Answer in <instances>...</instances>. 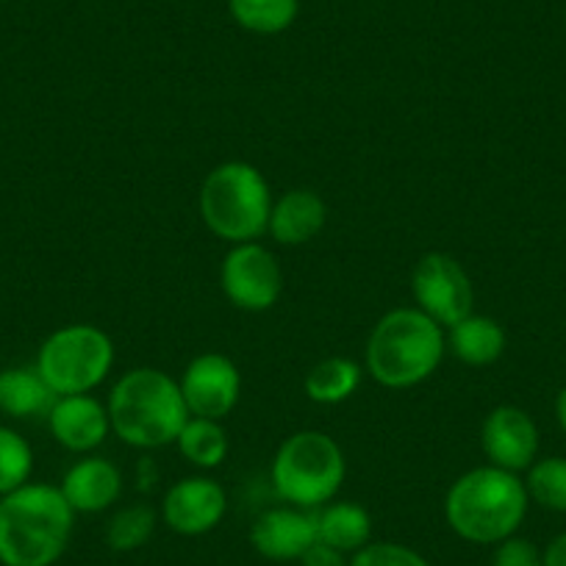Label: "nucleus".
Instances as JSON below:
<instances>
[{
  "instance_id": "f257e3e1",
  "label": "nucleus",
  "mask_w": 566,
  "mask_h": 566,
  "mask_svg": "<svg viewBox=\"0 0 566 566\" xmlns=\"http://www.w3.org/2000/svg\"><path fill=\"white\" fill-rule=\"evenodd\" d=\"M75 511L53 483H34L0 497V564L53 566L70 547Z\"/></svg>"
},
{
  "instance_id": "f03ea898",
  "label": "nucleus",
  "mask_w": 566,
  "mask_h": 566,
  "mask_svg": "<svg viewBox=\"0 0 566 566\" xmlns=\"http://www.w3.org/2000/svg\"><path fill=\"white\" fill-rule=\"evenodd\" d=\"M531 497L516 472L494 464L475 467L455 478L444 497V520L450 531L470 544L494 547L516 536L525 522Z\"/></svg>"
},
{
  "instance_id": "7ed1b4c3",
  "label": "nucleus",
  "mask_w": 566,
  "mask_h": 566,
  "mask_svg": "<svg viewBox=\"0 0 566 566\" xmlns=\"http://www.w3.org/2000/svg\"><path fill=\"white\" fill-rule=\"evenodd\" d=\"M106 408L114 437L136 450L176 444L178 433L192 417L181 384L156 367L128 369L108 391Z\"/></svg>"
},
{
  "instance_id": "20e7f679",
  "label": "nucleus",
  "mask_w": 566,
  "mask_h": 566,
  "mask_svg": "<svg viewBox=\"0 0 566 566\" xmlns=\"http://www.w3.org/2000/svg\"><path fill=\"white\" fill-rule=\"evenodd\" d=\"M448 353L444 328L417 306L391 308L375 323L364 350V364L375 384L411 389L424 384Z\"/></svg>"
},
{
  "instance_id": "39448f33",
  "label": "nucleus",
  "mask_w": 566,
  "mask_h": 566,
  "mask_svg": "<svg viewBox=\"0 0 566 566\" xmlns=\"http://www.w3.org/2000/svg\"><path fill=\"white\" fill-rule=\"evenodd\" d=\"M272 192L264 172L250 161H226L200 187V217L217 239L228 244L259 242L270 226Z\"/></svg>"
},
{
  "instance_id": "423d86ee",
  "label": "nucleus",
  "mask_w": 566,
  "mask_h": 566,
  "mask_svg": "<svg viewBox=\"0 0 566 566\" xmlns=\"http://www.w3.org/2000/svg\"><path fill=\"white\" fill-rule=\"evenodd\" d=\"M347 478V461L339 442L323 431H297L272 455L270 481L286 505L317 511L336 500Z\"/></svg>"
},
{
  "instance_id": "0eeeda50",
  "label": "nucleus",
  "mask_w": 566,
  "mask_h": 566,
  "mask_svg": "<svg viewBox=\"0 0 566 566\" xmlns=\"http://www.w3.org/2000/svg\"><path fill=\"white\" fill-rule=\"evenodd\" d=\"M34 367L56 397L90 395L112 373L114 342L97 325H64L42 342Z\"/></svg>"
},
{
  "instance_id": "6e6552de",
  "label": "nucleus",
  "mask_w": 566,
  "mask_h": 566,
  "mask_svg": "<svg viewBox=\"0 0 566 566\" xmlns=\"http://www.w3.org/2000/svg\"><path fill=\"white\" fill-rule=\"evenodd\" d=\"M411 295L419 312L428 314L442 328H450L459 319H464L475 306V292H472L467 270L453 255L439 253V250L424 253L413 264Z\"/></svg>"
},
{
  "instance_id": "1a4fd4ad",
  "label": "nucleus",
  "mask_w": 566,
  "mask_h": 566,
  "mask_svg": "<svg viewBox=\"0 0 566 566\" xmlns=\"http://www.w3.org/2000/svg\"><path fill=\"white\" fill-rule=\"evenodd\" d=\"M220 283L239 312H270L283 295V270L259 242L231 244L220 266Z\"/></svg>"
},
{
  "instance_id": "9d476101",
  "label": "nucleus",
  "mask_w": 566,
  "mask_h": 566,
  "mask_svg": "<svg viewBox=\"0 0 566 566\" xmlns=\"http://www.w3.org/2000/svg\"><path fill=\"white\" fill-rule=\"evenodd\" d=\"M228 514V494L214 478L189 475L172 483L159 505V520L178 536H206Z\"/></svg>"
},
{
  "instance_id": "9b49d317",
  "label": "nucleus",
  "mask_w": 566,
  "mask_h": 566,
  "mask_svg": "<svg viewBox=\"0 0 566 566\" xmlns=\"http://www.w3.org/2000/svg\"><path fill=\"white\" fill-rule=\"evenodd\" d=\"M181 395L192 417L226 419L237 408L242 395L239 367L222 353H200L187 364L181 375Z\"/></svg>"
},
{
  "instance_id": "f8f14e48",
  "label": "nucleus",
  "mask_w": 566,
  "mask_h": 566,
  "mask_svg": "<svg viewBox=\"0 0 566 566\" xmlns=\"http://www.w3.org/2000/svg\"><path fill=\"white\" fill-rule=\"evenodd\" d=\"M481 448L489 464L520 475L531 470L533 461L538 459L542 433H538L536 419L525 408L497 406L481 424Z\"/></svg>"
},
{
  "instance_id": "ddd939ff",
  "label": "nucleus",
  "mask_w": 566,
  "mask_h": 566,
  "mask_svg": "<svg viewBox=\"0 0 566 566\" xmlns=\"http://www.w3.org/2000/svg\"><path fill=\"white\" fill-rule=\"evenodd\" d=\"M317 542V522L314 511L297 505H275L259 514L250 527V544L266 560H301L312 544Z\"/></svg>"
},
{
  "instance_id": "4468645a",
  "label": "nucleus",
  "mask_w": 566,
  "mask_h": 566,
  "mask_svg": "<svg viewBox=\"0 0 566 566\" xmlns=\"http://www.w3.org/2000/svg\"><path fill=\"white\" fill-rule=\"evenodd\" d=\"M45 419L48 428H51V437L70 453H92L112 433L106 402L92 395L56 397Z\"/></svg>"
},
{
  "instance_id": "2eb2a0df",
  "label": "nucleus",
  "mask_w": 566,
  "mask_h": 566,
  "mask_svg": "<svg viewBox=\"0 0 566 566\" xmlns=\"http://www.w3.org/2000/svg\"><path fill=\"white\" fill-rule=\"evenodd\" d=\"M59 489L75 514H103L123 494V472L103 455H84L64 472Z\"/></svg>"
},
{
  "instance_id": "dca6fc26",
  "label": "nucleus",
  "mask_w": 566,
  "mask_h": 566,
  "mask_svg": "<svg viewBox=\"0 0 566 566\" xmlns=\"http://www.w3.org/2000/svg\"><path fill=\"white\" fill-rule=\"evenodd\" d=\"M328 222V206L314 189H290L272 200L266 233L283 248H301L319 237Z\"/></svg>"
},
{
  "instance_id": "f3484780",
  "label": "nucleus",
  "mask_w": 566,
  "mask_h": 566,
  "mask_svg": "<svg viewBox=\"0 0 566 566\" xmlns=\"http://www.w3.org/2000/svg\"><path fill=\"white\" fill-rule=\"evenodd\" d=\"M444 339H448V350L453 353V358H459L467 367H489V364L500 361L505 345H509L503 325L494 317L475 312L444 328Z\"/></svg>"
},
{
  "instance_id": "a211bd4d",
  "label": "nucleus",
  "mask_w": 566,
  "mask_h": 566,
  "mask_svg": "<svg viewBox=\"0 0 566 566\" xmlns=\"http://www.w3.org/2000/svg\"><path fill=\"white\" fill-rule=\"evenodd\" d=\"M314 522H317V542L331 544L345 555H356L373 542V516L353 500H331L314 511Z\"/></svg>"
},
{
  "instance_id": "6ab92c4d",
  "label": "nucleus",
  "mask_w": 566,
  "mask_h": 566,
  "mask_svg": "<svg viewBox=\"0 0 566 566\" xmlns=\"http://www.w3.org/2000/svg\"><path fill=\"white\" fill-rule=\"evenodd\" d=\"M56 391L45 384L36 367L0 369V413L12 419L48 417Z\"/></svg>"
},
{
  "instance_id": "aec40b11",
  "label": "nucleus",
  "mask_w": 566,
  "mask_h": 566,
  "mask_svg": "<svg viewBox=\"0 0 566 566\" xmlns=\"http://www.w3.org/2000/svg\"><path fill=\"white\" fill-rule=\"evenodd\" d=\"M361 378V364L345 356H331L314 364L312 373L306 375L303 389H306L308 400L317 402V406H339V402L350 400L356 395Z\"/></svg>"
},
{
  "instance_id": "412c9836",
  "label": "nucleus",
  "mask_w": 566,
  "mask_h": 566,
  "mask_svg": "<svg viewBox=\"0 0 566 566\" xmlns=\"http://www.w3.org/2000/svg\"><path fill=\"white\" fill-rule=\"evenodd\" d=\"M176 448L195 470H217L228 459V433L217 419L189 417L178 433Z\"/></svg>"
},
{
  "instance_id": "4be33fe9",
  "label": "nucleus",
  "mask_w": 566,
  "mask_h": 566,
  "mask_svg": "<svg viewBox=\"0 0 566 566\" xmlns=\"http://www.w3.org/2000/svg\"><path fill=\"white\" fill-rule=\"evenodd\" d=\"M228 12L239 29L275 36L292 29L301 12V0H228Z\"/></svg>"
},
{
  "instance_id": "5701e85b",
  "label": "nucleus",
  "mask_w": 566,
  "mask_h": 566,
  "mask_svg": "<svg viewBox=\"0 0 566 566\" xmlns=\"http://www.w3.org/2000/svg\"><path fill=\"white\" fill-rule=\"evenodd\" d=\"M525 489L538 509L566 514V455H544L525 472Z\"/></svg>"
},
{
  "instance_id": "b1692460",
  "label": "nucleus",
  "mask_w": 566,
  "mask_h": 566,
  "mask_svg": "<svg viewBox=\"0 0 566 566\" xmlns=\"http://www.w3.org/2000/svg\"><path fill=\"white\" fill-rule=\"evenodd\" d=\"M159 514L148 503H130L114 511L106 525V544L114 553H134L154 538Z\"/></svg>"
},
{
  "instance_id": "393cba45",
  "label": "nucleus",
  "mask_w": 566,
  "mask_h": 566,
  "mask_svg": "<svg viewBox=\"0 0 566 566\" xmlns=\"http://www.w3.org/2000/svg\"><path fill=\"white\" fill-rule=\"evenodd\" d=\"M34 472V450L14 428L0 424V497L25 486Z\"/></svg>"
},
{
  "instance_id": "a878e982",
  "label": "nucleus",
  "mask_w": 566,
  "mask_h": 566,
  "mask_svg": "<svg viewBox=\"0 0 566 566\" xmlns=\"http://www.w3.org/2000/svg\"><path fill=\"white\" fill-rule=\"evenodd\" d=\"M350 566H431L417 549L397 542H369L367 547L350 555Z\"/></svg>"
},
{
  "instance_id": "bb28decb",
  "label": "nucleus",
  "mask_w": 566,
  "mask_h": 566,
  "mask_svg": "<svg viewBox=\"0 0 566 566\" xmlns=\"http://www.w3.org/2000/svg\"><path fill=\"white\" fill-rule=\"evenodd\" d=\"M492 566H542V547L516 533L494 544Z\"/></svg>"
},
{
  "instance_id": "cd10ccee",
  "label": "nucleus",
  "mask_w": 566,
  "mask_h": 566,
  "mask_svg": "<svg viewBox=\"0 0 566 566\" xmlns=\"http://www.w3.org/2000/svg\"><path fill=\"white\" fill-rule=\"evenodd\" d=\"M301 566H350V555H345L342 549L331 547L325 542H314L312 547L303 553Z\"/></svg>"
},
{
  "instance_id": "c85d7f7f",
  "label": "nucleus",
  "mask_w": 566,
  "mask_h": 566,
  "mask_svg": "<svg viewBox=\"0 0 566 566\" xmlns=\"http://www.w3.org/2000/svg\"><path fill=\"white\" fill-rule=\"evenodd\" d=\"M542 566H566V531L558 533L542 547Z\"/></svg>"
},
{
  "instance_id": "c756f323",
  "label": "nucleus",
  "mask_w": 566,
  "mask_h": 566,
  "mask_svg": "<svg viewBox=\"0 0 566 566\" xmlns=\"http://www.w3.org/2000/svg\"><path fill=\"white\" fill-rule=\"evenodd\" d=\"M555 419H558L560 431L566 433V386L555 395Z\"/></svg>"
},
{
  "instance_id": "7c9ffc66",
  "label": "nucleus",
  "mask_w": 566,
  "mask_h": 566,
  "mask_svg": "<svg viewBox=\"0 0 566 566\" xmlns=\"http://www.w3.org/2000/svg\"><path fill=\"white\" fill-rule=\"evenodd\" d=\"M0 3H3V0H0Z\"/></svg>"
}]
</instances>
